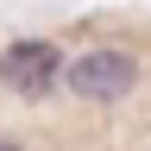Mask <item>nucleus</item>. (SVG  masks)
I'll use <instances>...</instances> for the list:
<instances>
[{
  "mask_svg": "<svg viewBox=\"0 0 151 151\" xmlns=\"http://www.w3.org/2000/svg\"><path fill=\"white\" fill-rule=\"evenodd\" d=\"M63 88L76 94V101H126L132 88H139V57L132 50H82V57H69V69H63Z\"/></svg>",
  "mask_w": 151,
  "mask_h": 151,
  "instance_id": "nucleus-1",
  "label": "nucleus"
},
{
  "mask_svg": "<svg viewBox=\"0 0 151 151\" xmlns=\"http://www.w3.org/2000/svg\"><path fill=\"white\" fill-rule=\"evenodd\" d=\"M69 57L50 44V38H19V44L0 50V82H6L13 94H25V101H38V94H50L57 82H63Z\"/></svg>",
  "mask_w": 151,
  "mask_h": 151,
  "instance_id": "nucleus-2",
  "label": "nucleus"
},
{
  "mask_svg": "<svg viewBox=\"0 0 151 151\" xmlns=\"http://www.w3.org/2000/svg\"><path fill=\"white\" fill-rule=\"evenodd\" d=\"M0 151H19V139H6V132H0Z\"/></svg>",
  "mask_w": 151,
  "mask_h": 151,
  "instance_id": "nucleus-3",
  "label": "nucleus"
}]
</instances>
